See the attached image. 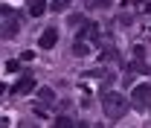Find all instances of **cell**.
Wrapping results in <instances>:
<instances>
[{
    "label": "cell",
    "instance_id": "cell-5",
    "mask_svg": "<svg viewBox=\"0 0 151 128\" xmlns=\"http://www.w3.org/2000/svg\"><path fill=\"white\" fill-rule=\"evenodd\" d=\"M148 96H151V85H139L137 90H134V102L139 105V102H148Z\"/></svg>",
    "mask_w": 151,
    "mask_h": 128
},
{
    "label": "cell",
    "instance_id": "cell-11",
    "mask_svg": "<svg viewBox=\"0 0 151 128\" xmlns=\"http://www.w3.org/2000/svg\"><path fill=\"white\" fill-rule=\"evenodd\" d=\"M145 108H148V111H151V96H148V102H145Z\"/></svg>",
    "mask_w": 151,
    "mask_h": 128
},
{
    "label": "cell",
    "instance_id": "cell-8",
    "mask_svg": "<svg viewBox=\"0 0 151 128\" xmlns=\"http://www.w3.org/2000/svg\"><path fill=\"white\" fill-rule=\"evenodd\" d=\"M73 50H76V55H87V47H84V44H81V41H78V44H76Z\"/></svg>",
    "mask_w": 151,
    "mask_h": 128
},
{
    "label": "cell",
    "instance_id": "cell-9",
    "mask_svg": "<svg viewBox=\"0 0 151 128\" xmlns=\"http://www.w3.org/2000/svg\"><path fill=\"white\" fill-rule=\"evenodd\" d=\"M52 9H55V12H61V9H67V0H55V3H52Z\"/></svg>",
    "mask_w": 151,
    "mask_h": 128
},
{
    "label": "cell",
    "instance_id": "cell-3",
    "mask_svg": "<svg viewBox=\"0 0 151 128\" xmlns=\"http://www.w3.org/2000/svg\"><path fill=\"white\" fill-rule=\"evenodd\" d=\"M18 29H20V23H18V20H6V23L0 26V38H12L15 32H18Z\"/></svg>",
    "mask_w": 151,
    "mask_h": 128
},
{
    "label": "cell",
    "instance_id": "cell-7",
    "mask_svg": "<svg viewBox=\"0 0 151 128\" xmlns=\"http://www.w3.org/2000/svg\"><path fill=\"white\" fill-rule=\"evenodd\" d=\"M52 128H73V122H70L67 116H58V119H55V125H52Z\"/></svg>",
    "mask_w": 151,
    "mask_h": 128
},
{
    "label": "cell",
    "instance_id": "cell-1",
    "mask_svg": "<svg viewBox=\"0 0 151 128\" xmlns=\"http://www.w3.org/2000/svg\"><path fill=\"white\" fill-rule=\"evenodd\" d=\"M122 111H125V99L119 93H105V114L116 119V116H122Z\"/></svg>",
    "mask_w": 151,
    "mask_h": 128
},
{
    "label": "cell",
    "instance_id": "cell-4",
    "mask_svg": "<svg viewBox=\"0 0 151 128\" xmlns=\"http://www.w3.org/2000/svg\"><path fill=\"white\" fill-rule=\"evenodd\" d=\"M32 88H35V79H29V76H26V79H20L18 85L12 88V93H29Z\"/></svg>",
    "mask_w": 151,
    "mask_h": 128
},
{
    "label": "cell",
    "instance_id": "cell-10",
    "mask_svg": "<svg viewBox=\"0 0 151 128\" xmlns=\"http://www.w3.org/2000/svg\"><path fill=\"white\" fill-rule=\"evenodd\" d=\"M18 128H38V125H32V122H20Z\"/></svg>",
    "mask_w": 151,
    "mask_h": 128
},
{
    "label": "cell",
    "instance_id": "cell-6",
    "mask_svg": "<svg viewBox=\"0 0 151 128\" xmlns=\"http://www.w3.org/2000/svg\"><path fill=\"white\" fill-rule=\"evenodd\" d=\"M44 9H47V3H44V0H32V3H29V15H32V18H41V15H44Z\"/></svg>",
    "mask_w": 151,
    "mask_h": 128
},
{
    "label": "cell",
    "instance_id": "cell-2",
    "mask_svg": "<svg viewBox=\"0 0 151 128\" xmlns=\"http://www.w3.org/2000/svg\"><path fill=\"white\" fill-rule=\"evenodd\" d=\"M55 41H58V32H55V29H47V32L41 35V41H38V47H41V50H52Z\"/></svg>",
    "mask_w": 151,
    "mask_h": 128
}]
</instances>
